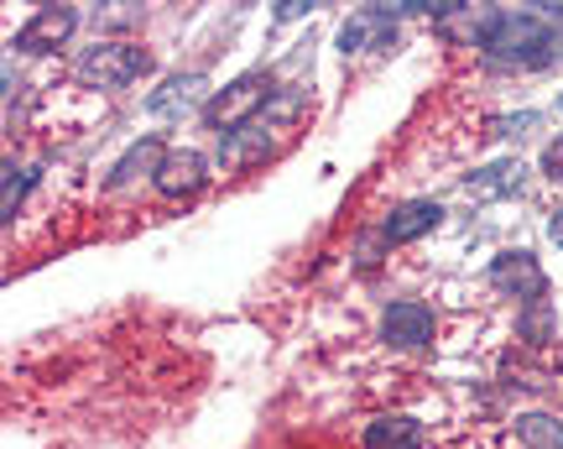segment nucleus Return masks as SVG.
I'll use <instances>...</instances> for the list:
<instances>
[{
  "mask_svg": "<svg viewBox=\"0 0 563 449\" xmlns=\"http://www.w3.org/2000/svg\"><path fill=\"white\" fill-rule=\"evenodd\" d=\"M485 53H490V63H506V68H543L553 58V26L543 11H496Z\"/></svg>",
  "mask_w": 563,
  "mask_h": 449,
  "instance_id": "obj_1",
  "label": "nucleus"
},
{
  "mask_svg": "<svg viewBox=\"0 0 563 449\" xmlns=\"http://www.w3.org/2000/svg\"><path fill=\"white\" fill-rule=\"evenodd\" d=\"M146 68H152V53L141 42H95L74 63V74L84 84H95V89H121V84L141 79Z\"/></svg>",
  "mask_w": 563,
  "mask_h": 449,
  "instance_id": "obj_2",
  "label": "nucleus"
},
{
  "mask_svg": "<svg viewBox=\"0 0 563 449\" xmlns=\"http://www.w3.org/2000/svg\"><path fill=\"white\" fill-rule=\"evenodd\" d=\"M266 95H272V79L266 74H245V79H235L230 89H220L214 100L203 105V121L214 125L220 136H235V131H245V125L262 116Z\"/></svg>",
  "mask_w": 563,
  "mask_h": 449,
  "instance_id": "obj_3",
  "label": "nucleus"
},
{
  "mask_svg": "<svg viewBox=\"0 0 563 449\" xmlns=\"http://www.w3.org/2000/svg\"><path fill=\"white\" fill-rule=\"evenodd\" d=\"M490 287H501L511 298H527V304H543L548 277H543V266H538L532 251H506V256L490 262Z\"/></svg>",
  "mask_w": 563,
  "mask_h": 449,
  "instance_id": "obj_4",
  "label": "nucleus"
},
{
  "mask_svg": "<svg viewBox=\"0 0 563 449\" xmlns=\"http://www.w3.org/2000/svg\"><path fill=\"white\" fill-rule=\"evenodd\" d=\"M382 340L386 346H402V350H418L433 340V308L418 304V298H402L382 314Z\"/></svg>",
  "mask_w": 563,
  "mask_h": 449,
  "instance_id": "obj_5",
  "label": "nucleus"
},
{
  "mask_svg": "<svg viewBox=\"0 0 563 449\" xmlns=\"http://www.w3.org/2000/svg\"><path fill=\"white\" fill-rule=\"evenodd\" d=\"M74 26H79V11H74V6H42L37 17L11 37V47H21V53H47V47H58Z\"/></svg>",
  "mask_w": 563,
  "mask_h": 449,
  "instance_id": "obj_6",
  "label": "nucleus"
},
{
  "mask_svg": "<svg viewBox=\"0 0 563 449\" xmlns=\"http://www.w3.org/2000/svg\"><path fill=\"white\" fill-rule=\"evenodd\" d=\"M152 184H157V194H167V199H194V194L209 184V163H203L199 152H167Z\"/></svg>",
  "mask_w": 563,
  "mask_h": 449,
  "instance_id": "obj_7",
  "label": "nucleus"
},
{
  "mask_svg": "<svg viewBox=\"0 0 563 449\" xmlns=\"http://www.w3.org/2000/svg\"><path fill=\"white\" fill-rule=\"evenodd\" d=\"M439 220H443V205H433V199H412V205L386 215L382 236L391 245H407V241H418V236H428V230H439Z\"/></svg>",
  "mask_w": 563,
  "mask_h": 449,
  "instance_id": "obj_8",
  "label": "nucleus"
},
{
  "mask_svg": "<svg viewBox=\"0 0 563 449\" xmlns=\"http://www.w3.org/2000/svg\"><path fill=\"white\" fill-rule=\"evenodd\" d=\"M365 449H422V424L407 418V413L376 418V424L365 429Z\"/></svg>",
  "mask_w": 563,
  "mask_h": 449,
  "instance_id": "obj_9",
  "label": "nucleus"
},
{
  "mask_svg": "<svg viewBox=\"0 0 563 449\" xmlns=\"http://www.w3.org/2000/svg\"><path fill=\"white\" fill-rule=\"evenodd\" d=\"M391 11H355V17L344 21V32H340V47L344 53H365L371 42H386L391 37Z\"/></svg>",
  "mask_w": 563,
  "mask_h": 449,
  "instance_id": "obj_10",
  "label": "nucleus"
},
{
  "mask_svg": "<svg viewBox=\"0 0 563 449\" xmlns=\"http://www.w3.org/2000/svg\"><path fill=\"white\" fill-rule=\"evenodd\" d=\"M162 157H167V152H162V142H157V136H141V142H136V146H131V152H125V157H121V163L110 167V188L131 184V178H141V173H152V178H157Z\"/></svg>",
  "mask_w": 563,
  "mask_h": 449,
  "instance_id": "obj_11",
  "label": "nucleus"
},
{
  "mask_svg": "<svg viewBox=\"0 0 563 449\" xmlns=\"http://www.w3.org/2000/svg\"><path fill=\"white\" fill-rule=\"evenodd\" d=\"M511 188H522V163H496L470 178V194H475V199H496V194H511Z\"/></svg>",
  "mask_w": 563,
  "mask_h": 449,
  "instance_id": "obj_12",
  "label": "nucleus"
},
{
  "mask_svg": "<svg viewBox=\"0 0 563 449\" xmlns=\"http://www.w3.org/2000/svg\"><path fill=\"white\" fill-rule=\"evenodd\" d=\"M517 434H522L527 449H563V424L553 413H527V418H517Z\"/></svg>",
  "mask_w": 563,
  "mask_h": 449,
  "instance_id": "obj_13",
  "label": "nucleus"
},
{
  "mask_svg": "<svg viewBox=\"0 0 563 449\" xmlns=\"http://www.w3.org/2000/svg\"><path fill=\"white\" fill-rule=\"evenodd\" d=\"M203 95V79L199 74H188V79H173L167 84V89H162V95H152V110H173V105H194Z\"/></svg>",
  "mask_w": 563,
  "mask_h": 449,
  "instance_id": "obj_14",
  "label": "nucleus"
},
{
  "mask_svg": "<svg viewBox=\"0 0 563 449\" xmlns=\"http://www.w3.org/2000/svg\"><path fill=\"white\" fill-rule=\"evenodd\" d=\"M21 194H26V173H21L16 163H5V194H0V215H5V220H16Z\"/></svg>",
  "mask_w": 563,
  "mask_h": 449,
  "instance_id": "obj_15",
  "label": "nucleus"
},
{
  "mask_svg": "<svg viewBox=\"0 0 563 449\" xmlns=\"http://www.w3.org/2000/svg\"><path fill=\"white\" fill-rule=\"evenodd\" d=\"M543 167H548V178H563V136L543 152Z\"/></svg>",
  "mask_w": 563,
  "mask_h": 449,
  "instance_id": "obj_16",
  "label": "nucleus"
},
{
  "mask_svg": "<svg viewBox=\"0 0 563 449\" xmlns=\"http://www.w3.org/2000/svg\"><path fill=\"white\" fill-rule=\"evenodd\" d=\"M302 11H308V6H302V0H282V6H277V17H282V21H292V17H302Z\"/></svg>",
  "mask_w": 563,
  "mask_h": 449,
  "instance_id": "obj_17",
  "label": "nucleus"
},
{
  "mask_svg": "<svg viewBox=\"0 0 563 449\" xmlns=\"http://www.w3.org/2000/svg\"><path fill=\"white\" fill-rule=\"evenodd\" d=\"M553 241L563 245V209H559V215H553Z\"/></svg>",
  "mask_w": 563,
  "mask_h": 449,
  "instance_id": "obj_18",
  "label": "nucleus"
},
{
  "mask_svg": "<svg viewBox=\"0 0 563 449\" xmlns=\"http://www.w3.org/2000/svg\"><path fill=\"white\" fill-rule=\"evenodd\" d=\"M559 110H563V95H559Z\"/></svg>",
  "mask_w": 563,
  "mask_h": 449,
  "instance_id": "obj_19",
  "label": "nucleus"
}]
</instances>
